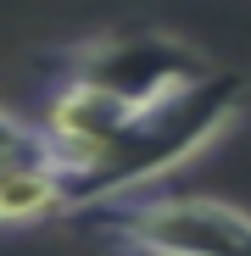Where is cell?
<instances>
[{
  "label": "cell",
  "mask_w": 251,
  "mask_h": 256,
  "mask_svg": "<svg viewBox=\"0 0 251 256\" xmlns=\"http://www.w3.org/2000/svg\"><path fill=\"white\" fill-rule=\"evenodd\" d=\"M240 106H245V78L229 72V78H212L206 90H195L190 100L145 117L134 134H123L95 167L62 178L67 212H95V206H106V200L156 190L173 167H184L190 156H201L218 134H229V122L240 117Z\"/></svg>",
  "instance_id": "cell-1"
},
{
  "label": "cell",
  "mask_w": 251,
  "mask_h": 256,
  "mask_svg": "<svg viewBox=\"0 0 251 256\" xmlns=\"http://www.w3.org/2000/svg\"><path fill=\"white\" fill-rule=\"evenodd\" d=\"M51 72H56V84H90V90L134 106L140 117L179 106L218 78L190 39L151 28V22H123V28H101L90 39H73L67 50L51 56Z\"/></svg>",
  "instance_id": "cell-2"
},
{
  "label": "cell",
  "mask_w": 251,
  "mask_h": 256,
  "mask_svg": "<svg viewBox=\"0 0 251 256\" xmlns=\"http://www.w3.org/2000/svg\"><path fill=\"white\" fill-rule=\"evenodd\" d=\"M90 223L123 256H251V212L212 195L145 190L95 206Z\"/></svg>",
  "instance_id": "cell-3"
},
{
  "label": "cell",
  "mask_w": 251,
  "mask_h": 256,
  "mask_svg": "<svg viewBox=\"0 0 251 256\" xmlns=\"http://www.w3.org/2000/svg\"><path fill=\"white\" fill-rule=\"evenodd\" d=\"M62 212H67V190H62V173L45 162V150L0 167V228H34Z\"/></svg>",
  "instance_id": "cell-4"
},
{
  "label": "cell",
  "mask_w": 251,
  "mask_h": 256,
  "mask_svg": "<svg viewBox=\"0 0 251 256\" xmlns=\"http://www.w3.org/2000/svg\"><path fill=\"white\" fill-rule=\"evenodd\" d=\"M28 156H39V128L12 117V112H0V167L6 162H28Z\"/></svg>",
  "instance_id": "cell-5"
}]
</instances>
